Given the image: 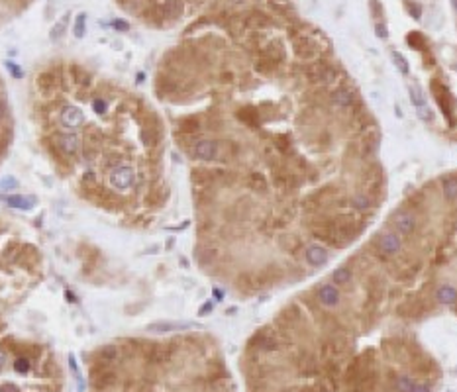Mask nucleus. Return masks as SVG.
<instances>
[{"label":"nucleus","instance_id":"obj_1","mask_svg":"<svg viewBox=\"0 0 457 392\" xmlns=\"http://www.w3.org/2000/svg\"><path fill=\"white\" fill-rule=\"evenodd\" d=\"M430 89H432V95H434L436 100H438V106L442 108V112L446 114V118H448L450 124H452V122H454V98L450 95V91H448L442 83H438V81H432Z\"/></svg>","mask_w":457,"mask_h":392},{"label":"nucleus","instance_id":"obj_2","mask_svg":"<svg viewBox=\"0 0 457 392\" xmlns=\"http://www.w3.org/2000/svg\"><path fill=\"white\" fill-rule=\"evenodd\" d=\"M336 69L324 63H314L306 69V79L314 85H330L336 81Z\"/></svg>","mask_w":457,"mask_h":392},{"label":"nucleus","instance_id":"obj_3","mask_svg":"<svg viewBox=\"0 0 457 392\" xmlns=\"http://www.w3.org/2000/svg\"><path fill=\"white\" fill-rule=\"evenodd\" d=\"M191 153L198 161H206V163L208 161H216L218 155H220V145L216 141H212V139H200L193 145Z\"/></svg>","mask_w":457,"mask_h":392},{"label":"nucleus","instance_id":"obj_4","mask_svg":"<svg viewBox=\"0 0 457 392\" xmlns=\"http://www.w3.org/2000/svg\"><path fill=\"white\" fill-rule=\"evenodd\" d=\"M59 120H61V126L65 130H75V128H79L85 122V116H83V112L77 106L63 104L61 110H59Z\"/></svg>","mask_w":457,"mask_h":392},{"label":"nucleus","instance_id":"obj_5","mask_svg":"<svg viewBox=\"0 0 457 392\" xmlns=\"http://www.w3.org/2000/svg\"><path fill=\"white\" fill-rule=\"evenodd\" d=\"M392 226L400 235H410L416 229V218L408 210H398L392 214Z\"/></svg>","mask_w":457,"mask_h":392},{"label":"nucleus","instance_id":"obj_6","mask_svg":"<svg viewBox=\"0 0 457 392\" xmlns=\"http://www.w3.org/2000/svg\"><path fill=\"white\" fill-rule=\"evenodd\" d=\"M253 345L261 351H277L279 349V337L273 331H261L253 337Z\"/></svg>","mask_w":457,"mask_h":392},{"label":"nucleus","instance_id":"obj_7","mask_svg":"<svg viewBox=\"0 0 457 392\" xmlns=\"http://www.w3.org/2000/svg\"><path fill=\"white\" fill-rule=\"evenodd\" d=\"M379 249H381V253H385V255H394V253H398L400 251V237L396 235V233H383L381 237H379Z\"/></svg>","mask_w":457,"mask_h":392},{"label":"nucleus","instance_id":"obj_8","mask_svg":"<svg viewBox=\"0 0 457 392\" xmlns=\"http://www.w3.org/2000/svg\"><path fill=\"white\" fill-rule=\"evenodd\" d=\"M318 300L324 306H338L340 304V291L334 285H320V289H318Z\"/></svg>","mask_w":457,"mask_h":392},{"label":"nucleus","instance_id":"obj_9","mask_svg":"<svg viewBox=\"0 0 457 392\" xmlns=\"http://www.w3.org/2000/svg\"><path fill=\"white\" fill-rule=\"evenodd\" d=\"M304 257H306V261L310 263L312 267H322V265H326V261H328V251L322 247V245H310V247L306 249Z\"/></svg>","mask_w":457,"mask_h":392},{"label":"nucleus","instance_id":"obj_10","mask_svg":"<svg viewBox=\"0 0 457 392\" xmlns=\"http://www.w3.org/2000/svg\"><path fill=\"white\" fill-rule=\"evenodd\" d=\"M332 102H334L336 106L347 108V106L353 104V93H351L349 89H345V87H340V89H336V91L332 93Z\"/></svg>","mask_w":457,"mask_h":392},{"label":"nucleus","instance_id":"obj_11","mask_svg":"<svg viewBox=\"0 0 457 392\" xmlns=\"http://www.w3.org/2000/svg\"><path fill=\"white\" fill-rule=\"evenodd\" d=\"M237 120L243 122V124H247V126H251V128H257V126H259V114H257V110L251 108V106L241 108V110L237 112Z\"/></svg>","mask_w":457,"mask_h":392},{"label":"nucleus","instance_id":"obj_12","mask_svg":"<svg viewBox=\"0 0 457 392\" xmlns=\"http://www.w3.org/2000/svg\"><path fill=\"white\" fill-rule=\"evenodd\" d=\"M436 300L442 304H454L457 300V291L454 287H440L436 293Z\"/></svg>","mask_w":457,"mask_h":392},{"label":"nucleus","instance_id":"obj_13","mask_svg":"<svg viewBox=\"0 0 457 392\" xmlns=\"http://www.w3.org/2000/svg\"><path fill=\"white\" fill-rule=\"evenodd\" d=\"M442 189H444L446 198L456 200L457 198V177H446V179H442Z\"/></svg>","mask_w":457,"mask_h":392},{"label":"nucleus","instance_id":"obj_14","mask_svg":"<svg viewBox=\"0 0 457 392\" xmlns=\"http://www.w3.org/2000/svg\"><path fill=\"white\" fill-rule=\"evenodd\" d=\"M298 367H300V371H302L304 375H316V373H318V361L314 359L312 355H302Z\"/></svg>","mask_w":457,"mask_h":392},{"label":"nucleus","instance_id":"obj_15","mask_svg":"<svg viewBox=\"0 0 457 392\" xmlns=\"http://www.w3.org/2000/svg\"><path fill=\"white\" fill-rule=\"evenodd\" d=\"M351 281V271L349 269H338V271H334L332 273V283L336 285V287H340V285H347Z\"/></svg>","mask_w":457,"mask_h":392},{"label":"nucleus","instance_id":"obj_16","mask_svg":"<svg viewBox=\"0 0 457 392\" xmlns=\"http://www.w3.org/2000/svg\"><path fill=\"white\" fill-rule=\"evenodd\" d=\"M179 130L185 131V133H195V131L200 130V122H198V118H193V116H189V118L181 120V124H179Z\"/></svg>","mask_w":457,"mask_h":392},{"label":"nucleus","instance_id":"obj_17","mask_svg":"<svg viewBox=\"0 0 457 392\" xmlns=\"http://www.w3.org/2000/svg\"><path fill=\"white\" fill-rule=\"evenodd\" d=\"M351 204H353V208L359 210V212H365V210L371 208V200L363 195V193H357V195L351 196Z\"/></svg>","mask_w":457,"mask_h":392},{"label":"nucleus","instance_id":"obj_18","mask_svg":"<svg viewBox=\"0 0 457 392\" xmlns=\"http://www.w3.org/2000/svg\"><path fill=\"white\" fill-rule=\"evenodd\" d=\"M35 202V200H30V198H24V196H10L8 198V204L10 206H14V208H20V210H28V208H32V204Z\"/></svg>","mask_w":457,"mask_h":392},{"label":"nucleus","instance_id":"obj_19","mask_svg":"<svg viewBox=\"0 0 457 392\" xmlns=\"http://www.w3.org/2000/svg\"><path fill=\"white\" fill-rule=\"evenodd\" d=\"M249 189L255 193H265L267 191V179L261 175H251L249 177Z\"/></svg>","mask_w":457,"mask_h":392},{"label":"nucleus","instance_id":"obj_20","mask_svg":"<svg viewBox=\"0 0 457 392\" xmlns=\"http://www.w3.org/2000/svg\"><path fill=\"white\" fill-rule=\"evenodd\" d=\"M414 385H416V383H414L410 377H406V375H402V377H398V379L394 381V389L398 392H410Z\"/></svg>","mask_w":457,"mask_h":392},{"label":"nucleus","instance_id":"obj_21","mask_svg":"<svg viewBox=\"0 0 457 392\" xmlns=\"http://www.w3.org/2000/svg\"><path fill=\"white\" fill-rule=\"evenodd\" d=\"M406 41H408V45H410V47H414V49H424V47H426L424 35H422V33H418V32L408 33Z\"/></svg>","mask_w":457,"mask_h":392},{"label":"nucleus","instance_id":"obj_22","mask_svg":"<svg viewBox=\"0 0 457 392\" xmlns=\"http://www.w3.org/2000/svg\"><path fill=\"white\" fill-rule=\"evenodd\" d=\"M185 324H155L151 326L149 329L151 331H173V329H185Z\"/></svg>","mask_w":457,"mask_h":392},{"label":"nucleus","instance_id":"obj_23","mask_svg":"<svg viewBox=\"0 0 457 392\" xmlns=\"http://www.w3.org/2000/svg\"><path fill=\"white\" fill-rule=\"evenodd\" d=\"M14 371H18V373H28L30 371V361L26 359V357H18V359L14 361Z\"/></svg>","mask_w":457,"mask_h":392},{"label":"nucleus","instance_id":"obj_24","mask_svg":"<svg viewBox=\"0 0 457 392\" xmlns=\"http://www.w3.org/2000/svg\"><path fill=\"white\" fill-rule=\"evenodd\" d=\"M392 59H394V63L398 65V69H400L404 75L408 73V63H406V59H404V57H402L398 51H394V53H392Z\"/></svg>","mask_w":457,"mask_h":392},{"label":"nucleus","instance_id":"obj_25","mask_svg":"<svg viewBox=\"0 0 457 392\" xmlns=\"http://www.w3.org/2000/svg\"><path fill=\"white\" fill-rule=\"evenodd\" d=\"M410 97H412V102H414L418 108H424V98L420 95L418 87H410Z\"/></svg>","mask_w":457,"mask_h":392},{"label":"nucleus","instance_id":"obj_26","mask_svg":"<svg viewBox=\"0 0 457 392\" xmlns=\"http://www.w3.org/2000/svg\"><path fill=\"white\" fill-rule=\"evenodd\" d=\"M0 392H20V389L14 385V383H4L0 387Z\"/></svg>","mask_w":457,"mask_h":392},{"label":"nucleus","instance_id":"obj_27","mask_svg":"<svg viewBox=\"0 0 457 392\" xmlns=\"http://www.w3.org/2000/svg\"><path fill=\"white\" fill-rule=\"evenodd\" d=\"M6 116H8V104H6V100H0V122H2Z\"/></svg>","mask_w":457,"mask_h":392},{"label":"nucleus","instance_id":"obj_28","mask_svg":"<svg viewBox=\"0 0 457 392\" xmlns=\"http://www.w3.org/2000/svg\"><path fill=\"white\" fill-rule=\"evenodd\" d=\"M375 30H377V35H379V37H387V35H389L385 24H377V28H375Z\"/></svg>","mask_w":457,"mask_h":392},{"label":"nucleus","instance_id":"obj_29","mask_svg":"<svg viewBox=\"0 0 457 392\" xmlns=\"http://www.w3.org/2000/svg\"><path fill=\"white\" fill-rule=\"evenodd\" d=\"M410 392H430V389H428L426 385H414Z\"/></svg>","mask_w":457,"mask_h":392},{"label":"nucleus","instance_id":"obj_30","mask_svg":"<svg viewBox=\"0 0 457 392\" xmlns=\"http://www.w3.org/2000/svg\"><path fill=\"white\" fill-rule=\"evenodd\" d=\"M300 392H320V391H318V387H316V385H308V387H302Z\"/></svg>","mask_w":457,"mask_h":392},{"label":"nucleus","instance_id":"obj_31","mask_svg":"<svg viewBox=\"0 0 457 392\" xmlns=\"http://www.w3.org/2000/svg\"><path fill=\"white\" fill-rule=\"evenodd\" d=\"M410 12H414V18H416V20H418V18H420V14H422V12H420V6H416V4H412V6H410Z\"/></svg>","mask_w":457,"mask_h":392},{"label":"nucleus","instance_id":"obj_32","mask_svg":"<svg viewBox=\"0 0 457 392\" xmlns=\"http://www.w3.org/2000/svg\"><path fill=\"white\" fill-rule=\"evenodd\" d=\"M8 67H10V71H12V75H16L18 79L22 77V71H20V69H18V67H16V65H8Z\"/></svg>","mask_w":457,"mask_h":392},{"label":"nucleus","instance_id":"obj_33","mask_svg":"<svg viewBox=\"0 0 457 392\" xmlns=\"http://www.w3.org/2000/svg\"><path fill=\"white\" fill-rule=\"evenodd\" d=\"M4 363H6V355H4V351H2V349H0V367H2V365H4Z\"/></svg>","mask_w":457,"mask_h":392},{"label":"nucleus","instance_id":"obj_34","mask_svg":"<svg viewBox=\"0 0 457 392\" xmlns=\"http://www.w3.org/2000/svg\"><path fill=\"white\" fill-rule=\"evenodd\" d=\"M454 6H456V10H457V0H454Z\"/></svg>","mask_w":457,"mask_h":392}]
</instances>
